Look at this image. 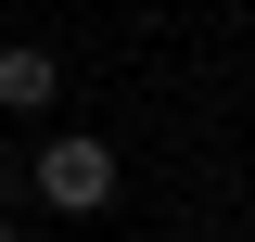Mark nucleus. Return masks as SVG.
<instances>
[{"instance_id":"obj_3","label":"nucleus","mask_w":255,"mask_h":242,"mask_svg":"<svg viewBox=\"0 0 255 242\" xmlns=\"http://www.w3.org/2000/svg\"><path fill=\"white\" fill-rule=\"evenodd\" d=\"M0 242H13V217H0Z\"/></svg>"},{"instance_id":"obj_2","label":"nucleus","mask_w":255,"mask_h":242,"mask_svg":"<svg viewBox=\"0 0 255 242\" xmlns=\"http://www.w3.org/2000/svg\"><path fill=\"white\" fill-rule=\"evenodd\" d=\"M51 90H64V64L38 51V38H13V51H0V115H38Z\"/></svg>"},{"instance_id":"obj_1","label":"nucleus","mask_w":255,"mask_h":242,"mask_svg":"<svg viewBox=\"0 0 255 242\" xmlns=\"http://www.w3.org/2000/svg\"><path fill=\"white\" fill-rule=\"evenodd\" d=\"M26 179H38V204H51V217H102V204H115V153H102L90 127H64V140H38Z\"/></svg>"}]
</instances>
